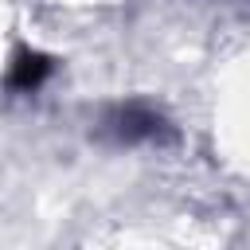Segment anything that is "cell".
Here are the masks:
<instances>
[{"label":"cell","instance_id":"1","mask_svg":"<svg viewBox=\"0 0 250 250\" xmlns=\"http://www.w3.org/2000/svg\"><path fill=\"white\" fill-rule=\"evenodd\" d=\"M109 133L121 141V145H137V141H156L164 133V117L145 109V105H125L117 109V117L109 121Z\"/></svg>","mask_w":250,"mask_h":250},{"label":"cell","instance_id":"2","mask_svg":"<svg viewBox=\"0 0 250 250\" xmlns=\"http://www.w3.org/2000/svg\"><path fill=\"white\" fill-rule=\"evenodd\" d=\"M47 74H51V59H43L35 51H23L20 62H16V70H12V86L16 90H35Z\"/></svg>","mask_w":250,"mask_h":250}]
</instances>
